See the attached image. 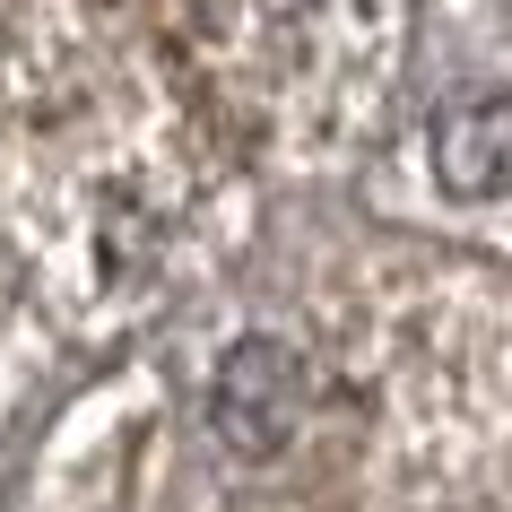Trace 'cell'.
Returning <instances> with one entry per match:
<instances>
[{"label":"cell","instance_id":"cell-2","mask_svg":"<svg viewBox=\"0 0 512 512\" xmlns=\"http://www.w3.org/2000/svg\"><path fill=\"white\" fill-rule=\"evenodd\" d=\"M434 183L452 200H504L512 191V87H460L434 105Z\"/></svg>","mask_w":512,"mask_h":512},{"label":"cell","instance_id":"cell-1","mask_svg":"<svg viewBox=\"0 0 512 512\" xmlns=\"http://www.w3.org/2000/svg\"><path fill=\"white\" fill-rule=\"evenodd\" d=\"M304 356L287 348V339H235V348L217 356V382H209V417L217 434L235 443L243 460H270L287 434L304 426Z\"/></svg>","mask_w":512,"mask_h":512}]
</instances>
